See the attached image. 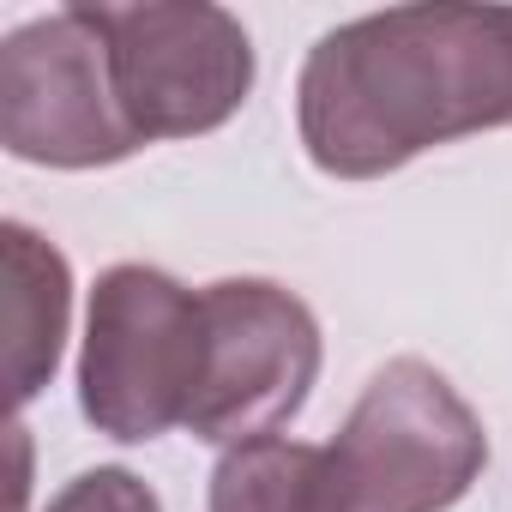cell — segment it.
<instances>
[{
	"label": "cell",
	"mask_w": 512,
	"mask_h": 512,
	"mask_svg": "<svg viewBox=\"0 0 512 512\" xmlns=\"http://www.w3.org/2000/svg\"><path fill=\"white\" fill-rule=\"evenodd\" d=\"M296 121L314 169L338 181L512 127V7H392L326 31L308 49Z\"/></svg>",
	"instance_id": "6da1fadb"
},
{
	"label": "cell",
	"mask_w": 512,
	"mask_h": 512,
	"mask_svg": "<svg viewBox=\"0 0 512 512\" xmlns=\"http://www.w3.org/2000/svg\"><path fill=\"white\" fill-rule=\"evenodd\" d=\"M205 380V296L157 266H109L85 308L79 410L109 440L187 428Z\"/></svg>",
	"instance_id": "7a4b0ae2"
},
{
	"label": "cell",
	"mask_w": 512,
	"mask_h": 512,
	"mask_svg": "<svg viewBox=\"0 0 512 512\" xmlns=\"http://www.w3.org/2000/svg\"><path fill=\"white\" fill-rule=\"evenodd\" d=\"M344 512H446L488 464L482 416L416 356L386 362L326 446Z\"/></svg>",
	"instance_id": "3957f363"
},
{
	"label": "cell",
	"mask_w": 512,
	"mask_h": 512,
	"mask_svg": "<svg viewBox=\"0 0 512 512\" xmlns=\"http://www.w3.org/2000/svg\"><path fill=\"white\" fill-rule=\"evenodd\" d=\"M85 13L109 43L121 109L145 145L217 133L247 103L253 43L235 13L211 0H133Z\"/></svg>",
	"instance_id": "277c9868"
},
{
	"label": "cell",
	"mask_w": 512,
	"mask_h": 512,
	"mask_svg": "<svg viewBox=\"0 0 512 512\" xmlns=\"http://www.w3.org/2000/svg\"><path fill=\"white\" fill-rule=\"evenodd\" d=\"M0 145L43 169H109L145 145L85 7L31 19L0 43Z\"/></svg>",
	"instance_id": "5b68a950"
},
{
	"label": "cell",
	"mask_w": 512,
	"mask_h": 512,
	"mask_svg": "<svg viewBox=\"0 0 512 512\" xmlns=\"http://www.w3.org/2000/svg\"><path fill=\"white\" fill-rule=\"evenodd\" d=\"M205 296V380L187 434L205 446L272 440L320 380V320L272 278H223Z\"/></svg>",
	"instance_id": "8992f818"
},
{
	"label": "cell",
	"mask_w": 512,
	"mask_h": 512,
	"mask_svg": "<svg viewBox=\"0 0 512 512\" xmlns=\"http://www.w3.org/2000/svg\"><path fill=\"white\" fill-rule=\"evenodd\" d=\"M0 253H7V368H13V404L25 410L61 368L67 320H73V272L61 247L43 241L31 223H0Z\"/></svg>",
	"instance_id": "52a82bcc"
},
{
	"label": "cell",
	"mask_w": 512,
	"mask_h": 512,
	"mask_svg": "<svg viewBox=\"0 0 512 512\" xmlns=\"http://www.w3.org/2000/svg\"><path fill=\"white\" fill-rule=\"evenodd\" d=\"M211 512H344L332 452L308 440H247L211 470Z\"/></svg>",
	"instance_id": "ba28073f"
},
{
	"label": "cell",
	"mask_w": 512,
	"mask_h": 512,
	"mask_svg": "<svg viewBox=\"0 0 512 512\" xmlns=\"http://www.w3.org/2000/svg\"><path fill=\"white\" fill-rule=\"evenodd\" d=\"M43 512H163V506H157V494H151L133 470H121V464H97V470L73 476Z\"/></svg>",
	"instance_id": "9c48e42d"
}]
</instances>
